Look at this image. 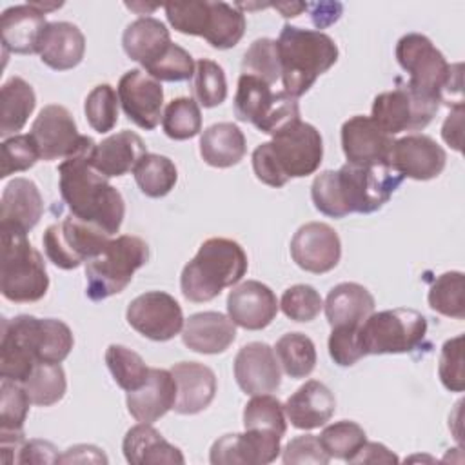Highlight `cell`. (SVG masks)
<instances>
[{"label": "cell", "mask_w": 465, "mask_h": 465, "mask_svg": "<svg viewBox=\"0 0 465 465\" xmlns=\"http://www.w3.org/2000/svg\"><path fill=\"white\" fill-rule=\"evenodd\" d=\"M94 147L96 142L84 134L78 149L58 163V191L73 216L113 236L122 227L125 202L120 191L109 183V178L93 167Z\"/></svg>", "instance_id": "cell-1"}, {"label": "cell", "mask_w": 465, "mask_h": 465, "mask_svg": "<svg viewBox=\"0 0 465 465\" xmlns=\"http://www.w3.org/2000/svg\"><path fill=\"white\" fill-rule=\"evenodd\" d=\"M401 182L403 176L387 163H343L338 171L327 169L316 174L311 185V200L322 214L331 218H345L352 213L371 214L389 202Z\"/></svg>", "instance_id": "cell-2"}, {"label": "cell", "mask_w": 465, "mask_h": 465, "mask_svg": "<svg viewBox=\"0 0 465 465\" xmlns=\"http://www.w3.org/2000/svg\"><path fill=\"white\" fill-rule=\"evenodd\" d=\"M74 345L67 323L20 314L2 320L0 376L24 383L36 363H62Z\"/></svg>", "instance_id": "cell-3"}, {"label": "cell", "mask_w": 465, "mask_h": 465, "mask_svg": "<svg viewBox=\"0 0 465 465\" xmlns=\"http://www.w3.org/2000/svg\"><path fill=\"white\" fill-rule=\"evenodd\" d=\"M252 171L269 187H283L291 178H303L318 171L323 160L320 131L302 118L278 131L271 142L252 151Z\"/></svg>", "instance_id": "cell-4"}, {"label": "cell", "mask_w": 465, "mask_h": 465, "mask_svg": "<svg viewBox=\"0 0 465 465\" xmlns=\"http://www.w3.org/2000/svg\"><path fill=\"white\" fill-rule=\"evenodd\" d=\"M396 60L409 74L407 85L450 109L463 107L461 64H449L443 53L421 33H407L396 44Z\"/></svg>", "instance_id": "cell-5"}, {"label": "cell", "mask_w": 465, "mask_h": 465, "mask_svg": "<svg viewBox=\"0 0 465 465\" xmlns=\"http://www.w3.org/2000/svg\"><path fill=\"white\" fill-rule=\"evenodd\" d=\"M282 65L283 91L298 98L305 94L318 76L338 62V45L323 31L302 29L285 24L276 40Z\"/></svg>", "instance_id": "cell-6"}, {"label": "cell", "mask_w": 465, "mask_h": 465, "mask_svg": "<svg viewBox=\"0 0 465 465\" xmlns=\"http://www.w3.org/2000/svg\"><path fill=\"white\" fill-rule=\"evenodd\" d=\"M247 267V254L238 242L222 236L209 238L182 271V294L194 303L211 302L225 287L236 285Z\"/></svg>", "instance_id": "cell-7"}, {"label": "cell", "mask_w": 465, "mask_h": 465, "mask_svg": "<svg viewBox=\"0 0 465 465\" xmlns=\"http://www.w3.org/2000/svg\"><path fill=\"white\" fill-rule=\"evenodd\" d=\"M0 242L2 296L15 303L42 300L49 289V276L42 254L31 245L27 234L15 229H0Z\"/></svg>", "instance_id": "cell-8"}, {"label": "cell", "mask_w": 465, "mask_h": 465, "mask_svg": "<svg viewBox=\"0 0 465 465\" xmlns=\"http://www.w3.org/2000/svg\"><path fill=\"white\" fill-rule=\"evenodd\" d=\"M149 260V245L134 234L113 238L105 251L85 262V294L93 302L122 292Z\"/></svg>", "instance_id": "cell-9"}, {"label": "cell", "mask_w": 465, "mask_h": 465, "mask_svg": "<svg viewBox=\"0 0 465 465\" xmlns=\"http://www.w3.org/2000/svg\"><path fill=\"white\" fill-rule=\"evenodd\" d=\"M427 327V318L414 309L371 312L358 327V343L363 356L414 352L423 345Z\"/></svg>", "instance_id": "cell-10"}, {"label": "cell", "mask_w": 465, "mask_h": 465, "mask_svg": "<svg viewBox=\"0 0 465 465\" xmlns=\"http://www.w3.org/2000/svg\"><path fill=\"white\" fill-rule=\"evenodd\" d=\"M109 242V232L73 214L51 223L42 236L47 260L64 271L76 269L91 258L102 254Z\"/></svg>", "instance_id": "cell-11"}, {"label": "cell", "mask_w": 465, "mask_h": 465, "mask_svg": "<svg viewBox=\"0 0 465 465\" xmlns=\"http://www.w3.org/2000/svg\"><path fill=\"white\" fill-rule=\"evenodd\" d=\"M440 104L427 98L403 84L398 78V85L392 91L380 93L372 102L371 118L381 131L394 136L403 131H421L436 116Z\"/></svg>", "instance_id": "cell-12"}, {"label": "cell", "mask_w": 465, "mask_h": 465, "mask_svg": "<svg viewBox=\"0 0 465 465\" xmlns=\"http://www.w3.org/2000/svg\"><path fill=\"white\" fill-rule=\"evenodd\" d=\"M127 323L153 341H169L183 329L180 303L163 291H147L136 296L125 311Z\"/></svg>", "instance_id": "cell-13"}, {"label": "cell", "mask_w": 465, "mask_h": 465, "mask_svg": "<svg viewBox=\"0 0 465 465\" xmlns=\"http://www.w3.org/2000/svg\"><path fill=\"white\" fill-rule=\"evenodd\" d=\"M282 438L276 432L256 429L223 434L213 443L209 461L213 465H267L280 456Z\"/></svg>", "instance_id": "cell-14"}, {"label": "cell", "mask_w": 465, "mask_h": 465, "mask_svg": "<svg viewBox=\"0 0 465 465\" xmlns=\"http://www.w3.org/2000/svg\"><path fill=\"white\" fill-rule=\"evenodd\" d=\"M118 100L125 116L138 127L153 131L162 118L163 87L143 69H131L118 80Z\"/></svg>", "instance_id": "cell-15"}, {"label": "cell", "mask_w": 465, "mask_h": 465, "mask_svg": "<svg viewBox=\"0 0 465 465\" xmlns=\"http://www.w3.org/2000/svg\"><path fill=\"white\" fill-rule=\"evenodd\" d=\"M447 163L445 149L427 134H407L394 140L387 165L403 178L427 182L440 176Z\"/></svg>", "instance_id": "cell-16"}, {"label": "cell", "mask_w": 465, "mask_h": 465, "mask_svg": "<svg viewBox=\"0 0 465 465\" xmlns=\"http://www.w3.org/2000/svg\"><path fill=\"white\" fill-rule=\"evenodd\" d=\"M292 262L312 274L332 271L341 258V242L338 232L323 222L302 225L291 240Z\"/></svg>", "instance_id": "cell-17"}, {"label": "cell", "mask_w": 465, "mask_h": 465, "mask_svg": "<svg viewBox=\"0 0 465 465\" xmlns=\"http://www.w3.org/2000/svg\"><path fill=\"white\" fill-rule=\"evenodd\" d=\"M29 134L38 147L40 160L45 162L71 156L78 149L84 136L78 133L71 113L58 104L45 105L38 113Z\"/></svg>", "instance_id": "cell-18"}, {"label": "cell", "mask_w": 465, "mask_h": 465, "mask_svg": "<svg viewBox=\"0 0 465 465\" xmlns=\"http://www.w3.org/2000/svg\"><path fill=\"white\" fill-rule=\"evenodd\" d=\"M234 380L251 396L271 394L282 383V369L276 352L263 341L243 345L234 358Z\"/></svg>", "instance_id": "cell-19"}, {"label": "cell", "mask_w": 465, "mask_h": 465, "mask_svg": "<svg viewBox=\"0 0 465 465\" xmlns=\"http://www.w3.org/2000/svg\"><path fill=\"white\" fill-rule=\"evenodd\" d=\"M394 138L381 131L371 116L356 114L341 125V149L347 163L385 165Z\"/></svg>", "instance_id": "cell-20"}, {"label": "cell", "mask_w": 465, "mask_h": 465, "mask_svg": "<svg viewBox=\"0 0 465 465\" xmlns=\"http://www.w3.org/2000/svg\"><path fill=\"white\" fill-rule=\"evenodd\" d=\"M280 309L272 289L258 280L236 285L227 296V316L247 331H262L272 323Z\"/></svg>", "instance_id": "cell-21"}, {"label": "cell", "mask_w": 465, "mask_h": 465, "mask_svg": "<svg viewBox=\"0 0 465 465\" xmlns=\"http://www.w3.org/2000/svg\"><path fill=\"white\" fill-rule=\"evenodd\" d=\"M31 400L22 383L2 378L0 383V461L16 463L25 443L24 423Z\"/></svg>", "instance_id": "cell-22"}, {"label": "cell", "mask_w": 465, "mask_h": 465, "mask_svg": "<svg viewBox=\"0 0 465 465\" xmlns=\"http://www.w3.org/2000/svg\"><path fill=\"white\" fill-rule=\"evenodd\" d=\"M45 13L31 2L7 7L0 16V40L4 54H35L40 49L42 35L47 27Z\"/></svg>", "instance_id": "cell-23"}, {"label": "cell", "mask_w": 465, "mask_h": 465, "mask_svg": "<svg viewBox=\"0 0 465 465\" xmlns=\"http://www.w3.org/2000/svg\"><path fill=\"white\" fill-rule=\"evenodd\" d=\"M174 401L176 381L171 371L158 367H151L147 381L125 398L129 414L140 423H154L174 407Z\"/></svg>", "instance_id": "cell-24"}, {"label": "cell", "mask_w": 465, "mask_h": 465, "mask_svg": "<svg viewBox=\"0 0 465 465\" xmlns=\"http://www.w3.org/2000/svg\"><path fill=\"white\" fill-rule=\"evenodd\" d=\"M42 213L44 200L33 180L15 178L4 187L0 202V229H15L27 234L36 227Z\"/></svg>", "instance_id": "cell-25"}, {"label": "cell", "mask_w": 465, "mask_h": 465, "mask_svg": "<svg viewBox=\"0 0 465 465\" xmlns=\"http://www.w3.org/2000/svg\"><path fill=\"white\" fill-rule=\"evenodd\" d=\"M283 409L294 429L312 430L327 425L336 411V400L325 383L309 380L287 398Z\"/></svg>", "instance_id": "cell-26"}, {"label": "cell", "mask_w": 465, "mask_h": 465, "mask_svg": "<svg viewBox=\"0 0 465 465\" xmlns=\"http://www.w3.org/2000/svg\"><path fill=\"white\" fill-rule=\"evenodd\" d=\"M169 371L176 381L174 412L198 414L211 405L216 394L213 369L198 361H178Z\"/></svg>", "instance_id": "cell-27"}, {"label": "cell", "mask_w": 465, "mask_h": 465, "mask_svg": "<svg viewBox=\"0 0 465 465\" xmlns=\"http://www.w3.org/2000/svg\"><path fill=\"white\" fill-rule=\"evenodd\" d=\"M236 340L234 322L216 311L191 314L182 329V341L187 349L200 354L225 352Z\"/></svg>", "instance_id": "cell-28"}, {"label": "cell", "mask_w": 465, "mask_h": 465, "mask_svg": "<svg viewBox=\"0 0 465 465\" xmlns=\"http://www.w3.org/2000/svg\"><path fill=\"white\" fill-rule=\"evenodd\" d=\"M145 154L147 147L143 140L136 133L125 129L96 143L91 163L105 178H116L134 171L136 163Z\"/></svg>", "instance_id": "cell-29"}, {"label": "cell", "mask_w": 465, "mask_h": 465, "mask_svg": "<svg viewBox=\"0 0 465 465\" xmlns=\"http://www.w3.org/2000/svg\"><path fill=\"white\" fill-rule=\"evenodd\" d=\"M40 60L54 71L76 67L85 54V36L71 22H49L38 49Z\"/></svg>", "instance_id": "cell-30"}, {"label": "cell", "mask_w": 465, "mask_h": 465, "mask_svg": "<svg viewBox=\"0 0 465 465\" xmlns=\"http://www.w3.org/2000/svg\"><path fill=\"white\" fill-rule=\"evenodd\" d=\"M124 456L133 465H160V463H185L178 447L169 443L153 423H138L131 427L122 441Z\"/></svg>", "instance_id": "cell-31"}, {"label": "cell", "mask_w": 465, "mask_h": 465, "mask_svg": "<svg viewBox=\"0 0 465 465\" xmlns=\"http://www.w3.org/2000/svg\"><path fill=\"white\" fill-rule=\"evenodd\" d=\"M374 296L367 287L356 282H343L329 291L323 311L331 327H358L374 312Z\"/></svg>", "instance_id": "cell-32"}, {"label": "cell", "mask_w": 465, "mask_h": 465, "mask_svg": "<svg viewBox=\"0 0 465 465\" xmlns=\"http://www.w3.org/2000/svg\"><path fill=\"white\" fill-rule=\"evenodd\" d=\"M245 153V136L242 129L232 122L213 124L200 136V154L211 167H232L243 160Z\"/></svg>", "instance_id": "cell-33"}, {"label": "cell", "mask_w": 465, "mask_h": 465, "mask_svg": "<svg viewBox=\"0 0 465 465\" xmlns=\"http://www.w3.org/2000/svg\"><path fill=\"white\" fill-rule=\"evenodd\" d=\"M171 44L169 29L163 22L153 16H140L131 22L122 35V47L125 54L145 67L156 60Z\"/></svg>", "instance_id": "cell-34"}, {"label": "cell", "mask_w": 465, "mask_h": 465, "mask_svg": "<svg viewBox=\"0 0 465 465\" xmlns=\"http://www.w3.org/2000/svg\"><path fill=\"white\" fill-rule=\"evenodd\" d=\"M36 94L22 76H11L0 89V134H16L33 114Z\"/></svg>", "instance_id": "cell-35"}, {"label": "cell", "mask_w": 465, "mask_h": 465, "mask_svg": "<svg viewBox=\"0 0 465 465\" xmlns=\"http://www.w3.org/2000/svg\"><path fill=\"white\" fill-rule=\"evenodd\" d=\"M245 33V15L225 2H209V18L203 38L214 49L234 47Z\"/></svg>", "instance_id": "cell-36"}, {"label": "cell", "mask_w": 465, "mask_h": 465, "mask_svg": "<svg viewBox=\"0 0 465 465\" xmlns=\"http://www.w3.org/2000/svg\"><path fill=\"white\" fill-rule=\"evenodd\" d=\"M133 173L138 189L149 198H162L169 194L178 182L174 162L156 153H147L142 156Z\"/></svg>", "instance_id": "cell-37"}, {"label": "cell", "mask_w": 465, "mask_h": 465, "mask_svg": "<svg viewBox=\"0 0 465 465\" xmlns=\"http://www.w3.org/2000/svg\"><path fill=\"white\" fill-rule=\"evenodd\" d=\"M280 367L289 378L309 376L316 367V347L303 332H287L274 345Z\"/></svg>", "instance_id": "cell-38"}, {"label": "cell", "mask_w": 465, "mask_h": 465, "mask_svg": "<svg viewBox=\"0 0 465 465\" xmlns=\"http://www.w3.org/2000/svg\"><path fill=\"white\" fill-rule=\"evenodd\" d=\"M272 96L274 93L269 84L251 74H240L234 94V116L240 122H249L256 127L267 113Z\"/></svg>", "instance_id": "cell-39"}, {"label": "cell", "mask_w": 465, "mask_h": 465, "mask_svg": "<svg viewBox=\"0 0 465 465\" xmlns=\"http://www.w3.org/2000/svg\"><path fill=\"white\" fill-rule=\"evenodd\" d=\"M22 385L31 403L38 407L58 403L67 389L65 372L60 363H36Z\"/></svg>", "instance_id": "cell-40"}, {"label": "cell", "mask_w": 465, "mask_h": 465, "mask_svg": "<svg viewBox=\"0 0 465 465\" xmlns=\"http://www.w3.org/2000/svg\"><path fill=\"white\" fill-rule=\"evenodd\" d=\"M105 365L116 385L125 392L140 389L147 381L151 371V367L145 365L138 352L118 343L107 347Z\"/></svg>", "instance_id": "cell-41"}, {"label": "cell", "mask_w": 465, "mask_h": 465, "mask_svg": "<svg viewBox=\"0 0 465 465\" xmlns=\"http://www.w3.org/2000/svg\"><path fill=\"white\" fill-rule=\"evenodd\" d=\"M429 307L443 316L465 318V282L463 272L447 271L440 274L429 289Z\"/></svg>", "instance_id": "cell-42"}, {"label": "cell", "mask_w": 465, "mask_h": 465, "mask_svg": "<svg viewBox=\"0 0 465 465\" xmlns=\"http://www.w3.org/2000/svg\"><path fill=\"white\" fill-rule=\"evenodd\" d=\"M193 96L202 107H216L227 98V80L220 64L209 58H200L191 78Z\"/></svg>", "instance_id": "cell-43"}, {"label": "cell", "mask_w": 465, "mask_h": 465, "mask_svg": "<svg viewBox=\"0 0 465 465\" xmlns=\"http://www.w3.org/2000/svg\"><path fill=\"white\" fill-rule=\"evenodd\" d=\"M163 133L171 140H189L202 131V113L194 98L180 96L167 104L162 114Z\"/></svg>", "instance_id": "cell-44"}, {"label": "cell", "mask_w": 465, "mask_h": 465, "mask_svg": "<svg viewBox=\"0 0 465 465\" xmlns=\"http://www.w3.org/2000/svg\"><path fill=\"white\" fill-rule=\"evenodd\" d=\"M318 440L329 458L349 461L367 441V434L356 421L341 420L327 425L320 432Z\"/></svg>", "instance_id": "cell-45"}, {"label": "cell", "mask_w": 465, "mask_h": 465, "mask_svg": "<svg viewBox=\"0 0 465 465\" xmlns=\"http://www.w3.org/2000/svg\"><path fill=\"white\" fill-rule=\"evenodd\" d=\"M243 427L256 430H271L280 436H285L287 416L283 403L272 394L252 396L243 409Z\"/></svg>", "instance_id": "cell-46"}, {"label": "cell", "mask_w": 465, "mask_h": 465, "mask_svg": "<svg viewBox=\"0 0 465 465\" xmlns=\"http://www.w3.org/2000/svg\"><path fill=\"white\" fill-rule=\"evenodd\" d=\"M118 93L109 84H98L89 91L84 102V113L93 131L104 134L118 124Z\"/></svg>", "instance_id": "cell-47"}, {"label": "cell", "mask_w": 465, "mask_h": 465, "mask_svg": "<svg viewBox=\"0 0 465 465\" xmlns=\"http://www.w3.org/2000/svg\"><path fill=\"white\" fill-rule=\"evenodd\" d=\"M242 74H251L272 85L282 76L278 44L272 38L254 40L242 58Z\"/></svg>", "instance_id": "cell-48"}, {"label": "cell", "mask_w": 465, "mask_h": 465, "mask_svg": "<svg viewBox=\"0 0 465 465\" xmlns=\"http://www.w3.org/2000/svg\"><path fill=\"white\" fill-rule=\"evenodd\" d=\"M194 65L196 64L189 51L171 42L156 60L143 67V71L158 82H185L193 78Z\"/></svg>", "instance_id": "cell-49"}, {"label": "cell", "mask_w": 465, "mask_h": 465, "mask_svg": "<svg viewBox=\"0 0 465 465\" xmlns=\"http://www.w3.org/2000/svg\"><path fill=\"white\" fill-rule=\"evenodd\" d=\"M165 16L171 27L182 35L202 36L207 27L209 18V0H191V2H171L163 5Z\"/></svg>", "instance_id": "cell-50"}, {"label": "cell", "mask_w": 465, "mask_h": 465, "mask_svg": "<svg viewBox=\"0 0 465 465\" xmlns=\"http://www.w3.org/2000/svg\"><path fill=\"white\" fill-rule=\"evenodd\" d=\"M280 309L292 322H312L323 309V300L312 285L298 283L283 291Z\"/></svg>", "instance_id": "cell-51"}, {"label": "cell", "mask_w": 465, "mask_h": 465, "mask_svg": "<svg viewBox=\"0 0 465 465\" xmlns=\"http://www.w3.org/2000/svg\"><path fill=\"white\" fill-rule=\"evenodd\" d=\"M40 160L38 147L31 134H15L2 142L0 178L31 169Z\"/></svg>", "instance_id": "cell-52"}, {"label": "cell", "mask_w": 465, "mask_h": 465, "mask_svg": "<svg viewBox=\"0 0 465 465\" xmlns=\"http://www.w3.org/2000/svg\"><path fill=\"white\" fill-rule=\"evenodd\" d=\"M438 376L441 385L450 392H463L465 371H463V334L447 340L440 352Z\"/></svg>", "instance_id": "cell-53"}, {"label": "cell", "mask_w": 465, "mask_h": 465, "mask_svg": "<svg viewBox=\"0 0 465 465\" xmlns=\"http://www.w3.org/2000/svg\"><path fill=\"white\" fill-rule=\"evenodd\" d=\"M300 120V105H298V98L291 96L285 91H278L272 96V102L267 109V113L263 114V118L260 120V124L256 125L258 131L274 136L278 131H282L283 127H287L289 124Z\"/></svg>", "instance_id": "cell-54"}, {"label": "cell", "mask_w": 465, "mask_h": 465, "mask_svg": "<svg viewBox=\"0 0 465 465\" xmlns=\"http://www.w3.org/2000/svg\"><path fill=\"white\" fill-rule=\"evenodd\" d=\"M282 460L285 465H327L331 458L323 450L318 436L302 434L292 438L282 450Z\"/></svg>", "instance_id": "cell-55"}, {"label": "cell", "mask_w": 465, "mask_h": 465, "mask_svg": "<svg viewBox=\"0 0 465 465\" xmlns=\"http://www.w3.org/2000/svg\"><path fill=\"white\" fill-rule=\"evenodd\" d=\"M358 327H332L329 336V356L336 365L351 367L363 358L358 343Z\"/></svg>", "instance_id": "cell-56"}, {"label": "cell", "mask_w": 465, "mask_h": 465, "mask_svg": "<svg viewBox=\"0 0 465 465\" xmlns=\"http://www.w3.org/2000/svg\"><path fill=\"white\" fill-rule=\"evenodd\" d=\"M16 463H60V454L51 441L29 440L22 445Z\"/></svg>", "instance_id": "cell-57"}, {"label": "cell", "mask_w": 465, "mask_h": 465, "mask_svg": "<svg viewBox=\"0 0 465 465\" xmlns=\"http://www.w3.org/2000/svg\"><path fill=\"white\" fill-rule=\"evenodd\" d=\"M400 458L389 450L383 443L378 441H365L360 450L347 461V463H398Z\"/></svg>", "instance_id": "cell-58"}, {"label": "cell", "mask_w": 465, "mask_h": 465, "mask_svg": "<svg viewBox=\"0 0 465 465\" xmlns=\"http://www.w3.org/2000/svg\"><path fill=\"white\" fill-rule=\"evenodd\" d=\"M461 129H463V107L450 109V114L441 125V138L454 151H461Z\"/></svg>", "instance_id": "cell-59"}, {"label": "cell", "mask_w": 465, "mask_h": 465, "mask_svg": "<svg viewBox=\"0 0 465 465\" xmlns=\"http://www.w3.org/2000/svg\"><path fill=\"white\" fill-rule=\"evenodd\" d=\"M107 463V456L94 445H74L69 447L62 456L60 463Z\"/></svg>", "instance_id": "cell-60"}, {"label": "cell", "mask_w": 465, "mask_h": 465, "mask_svg": "<svg viewBox=\"0 0 465 465\" xmlns=\"http://www.w3.org/2000/svg\"><path fill=\"white\" fill-rule=\"evenodd\" d=\"M307 9L312 11L311 18L318 29L327 27L334 24L341 16V4H332V2H322V4H307Z\"/></svg>", "instance_id": "cell-61"}, {"label": "cell", "mask_w": 465, "mask_h": 465, "mask_svg": "<svg viewBox=\"0 0 465 465\" xmlns=\"http://www.w3.org/2000/svg\"><path fill=\"white\" fill-rule=\"evenodd\" d=\"M274 7L282 13V16L285 18H292V16H298L303 9H307V4L303 2H283V4H274Z\"/></svg>", "instance_id": "cell-62"}]
</instances>
